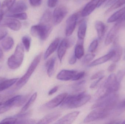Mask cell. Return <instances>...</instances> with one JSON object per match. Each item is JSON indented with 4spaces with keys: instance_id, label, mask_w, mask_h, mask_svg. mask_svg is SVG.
Segmentation results:
<instances>
[{
    "instance_id": "obj_1",
    "label": "cell",
    "mask_w": 125,
    "mask_h": 124,
    "mask_svg": "<svg viewBox=\"0 0 125 124\" xmlns=\"http://www.w3.org/2000/svg\"><path fill=\"white\" fill-rule=\"evenodd\" d=\"M91 98V96L84 91L67 96L61 104V107L63 109L77 108L85 105Z\"/></svg>"
},
{
    "instance_id": "obj_2",
    "label": "cell",
    "mask_w": 125,
    "mask_h": 124,
    "mask_svg": "<svg viewBox=\"0 0 125 124\" xmlns=\"http://www.w3.org/2000/svg\"><path fill=\"white\" fill-rule=\"evenodd\" d=\"M24 57V50L23 45L19 43L17 45L14 54L11 55L7 60V63L11 69H17L22 65Z\"/></svg>"
},
{
    "instance_id": "obj_3",
    "label": "cell",
    "mask_w": 125,
    "mask_h": 124,
    "mask_svg": "<svg viewBox=\"0 0 125 124\" xmlns=\"http://www.w3.org/2000/svg\"><path fill=\"white\" fill-rule=\"evenodd\" d=\"M91 113L84 120L83 122L89 123L98 120L104 119L108 116L110 114L111 108H109L100 107L94 108Z\"/></svg>"
},
{
    "instance_id": "obj_4",
    "label": "cell",
    "mask_w": 125,
    "mask_h": 124,
    "mask_svg": "<svg viewBox=\"0 0 125 124\" xmlns=\"http://www.w3.org/2000/svg\"><path fill=\"white\" fill-rule=\"evenodd\" d=\"M120 82L114 74H111L108 77L101 89L105 93L104 96L112 93H115L119 89Z\"/></svg>"
},
{
    "instance_id": "obj_5",
    "label": "cell",
    "mask_w": 125,
    "mask_h": 124,
    "mask_svg": "<svg viewBox=\"0 0 125 124\" xmlns=\"http://www.w3.org/2000/svg\"><path fill=\"white\" fill-rule=\"evenodd\" d=\"M42 56V54L40 53L34 58L26 73L16 83L17 86L20 88H21L27 83L39 63Z\"/></svg>"
},
{
    "instance_id": "obj_6",
    "label": "cell",
    "mask_w": 125,
    "mask_h": 124,
    "mask_svg": "<svg viewBox=\"0 0 125 124\" xmlns=\"http://www.w3.org/2000/svg\"><path fill=\"white\" fill-rule=\"evenodd\" d=\"M118 100V95L115 92L112 93L97 100V103L92 106V108L104 107L111 109L116 105Z\"/></svg>"
},
{
    "instance_id": "obj_7",
    "label": "cell",
    "mask_w": 125,
    "mask_h": 124,
    "mask_svg": "<svg viewBox=\"0 0 125 124\" xmlns=\"http://www.w3.org/2000/svg\"><path fill=\"white\" fill-rule=\"evenodd\" d=\"M125 26V22L121 19L117 21L116 24L112 28L106 36L105 41V45L108 46L112 43L115 40L120 29Z\"/></svg>"
},
{
    "instance_id": "obj_8",
    "label": "cell",
    "mask_w": 125,
    "mask_h": 124,
    "mask_svg": "<svg viewBox=\"0 0 125 124\" xmlns=\"http://www.w3.org/2000/svg\"><path fill=\"white\" fill-rule=\"evenodd\" d=\"M67 8L64 6H59L56 7L52 15L53 21L55 25H59L68 14Z\"/></svg>"
},
{
    "instance_id": "obj_9",
    "label": "cell",
    "mask_w": 125,
    "mask_h": 124,
    "mask_svg": "<svg viewBox=\"0 0 125 124\" xmlns=\"http://www.w3.org/2000/svg\"><path fill=\"white\" fill-rule=\"evenodd\" d=\"M78 14L75 13L71 15L66 20L65 34L66 36H70L74 31L78 18Z\"/></svg>"
},
{
    "instance_id": "obj_10",
    "label": "cell",
    "mask_w": 125,
    "mask_h": 124,
    "mask_svg": "<svg viewBox=\"0 0 125 124\" xmlns=\"http://www.w3.org/2000/svg\"><path fill=\"white\" fill-rule=\"evenodd\" d=\"M67 95V93H63L59 95L52 99L43 105L42 108L50 110L58 107L62 104Z\"/></svg>"
},
{
    "instance_id": "obj_11",
    "label": "cell",
    "mask_w": 125,
    "mask_h": 124,
    "mask_svg": "<svg viewBox=\"0 0 125 124\" xmlns=\"http://www.w3.org/2000/svg\"><path fill=\"white\" fill-rule=\"evenodd\" d=\"M62 115V112L60 111H56L50 113L40 119L38 124H49L56 121Z\"/></svg>"
},
{
    "instance_id": "obj_12",
    "label": "cell",
    "mask_w": 125,
    "mask_h": 124,
    "mask_svg": "<svg viewBox=\"0 0 125 124\" xmlns=\"http://www.w3.org/2000/svg\"><path fill=\"white\" fill-rule=\"evenodd\" d=\"M2 25L8 27L14 31H19L21 28V24L20 21L14 18H8L3 20Z\"/></svg>"
},
{
    "instance_id": "obj_13",
    "label": "cell",
    "mask_w": 125,
    "mask_h": 124,
    "mask_svg": "<svg viewBox=\"0 0 125 124\" xmlns=\"http://www.w3.org/2000/svg\"><path fill=\"white\" fill-rule=\"evenodd\" d=\"M80 113L78 111H74L65 115L56 121L55 124H72L76 119Z\"/></svg>"
},
{
    "instance_id": "obj_14",
    "label": "cell",
    "mask_w": 125,
    "mask_h": 124,
    "mask_svg": "<svg viewBox=\"0 0 125 124\" xmlns=\"http://www.w3.org/2000/svg\"><path fill=\"white\" fill-rule=\"evenodd\" d=\"M100 0H92L84 7L82 12L81 15L83 17L90 15L98 7Z\"/></svg>"
},
{
    "instance_id": "obj_15",
    "label": "cell",
    "mask_w": 125,
    "mask_h": 124,
    "mask_svg": "<svg viewBox=\"0 0 125 124\" xmlns=\"http://www.w3.org/2000/svg\"><path fill=\"white\" fill-rule=\"evenodd\" d=\"M78 73L76 71L74 70H62L57 75V79L61 81H68L72 80L75 75Z\"/></svg>"
},
{
    "instance_id": "obj_16",
    "label": "cell",
    "mask_w": 125,
    "mask_h": 124,
    "mask_svg": "<svg viewBox=\"0 0 125 124\" xmlns=\"http://www.w3.org/2000/svg\"><path fill=\"white\" fill-rule=\"evenodd\" d=\"M71 42L68 39H64L61 42L58 50V56L61 62L64 56L67 49L71 46Z\"/></svg>"
},
{
    "instance_id": "obj_17",
    "label": "cell",
    "mask_w": 125,
    "mask_h": 124,
    "mask_svg": "<svg viewBox=\"0 0 125 124\" xmlns=\"http://www.w3.org/2000/svg\"><path fill=\"white\" fill-rule=\"evenodd\" d=\"M114 51L113 50H112L110 51L109 52L108 54L98 59H97L95 60H94L89 65V67H93V66H96L101 64H103L106 62L110 59H111L113 56L114 54Z\"/></svg>"
},
{
    "instance_id": "obj_18",
    "label": "cell",
    "mask_w": 125,
    "mask_h": 124,
    "mask_svg": "<svg viewBox=\"0 0 125 124\" xmlns=\"http://www.w3.org/2000/svg\"><path fill=\"white\" fill-rule=\"evenodd\" d=\"M28 9L27 5L25 2L21 1L14 4L10 10V14H17L25 11Z\"/></svg>"
},
{
    "instance_id": "obj_19",
    "label": "cell",
    "mask_w": 125,
    "mask_h": 124,
    "mask_svg": "<svg viewBox=\"0 0 125 124\" xmlns=\"http://www.w3.org/2000/svg\"><path fill=\"white\" fill-rule=\"evenodd\" d=\"M18 78L7 79L0 77V92L9 89L19 80Z\"/></svg>"
},
{
    "instance_id": "obj_20",
    "label": "cell",
    "mask_w": 125,
    "mask_h": 124,
    "mask_svg": "<svg viewBox=\"0 0 125 124\" xmlns=\"http://www.w3.org/2000/svg\"><path fill=\"white\" fill-rule=\"evenodd\" d=\"M60 41V39L59 38H56L50 44L49 47H48L44 55V59L45 60L47 59L56 50L59 45Z\"/></svg>"
},
{
    "instance_id": "obj_21",
    "label": "cell",
    "mask_w": 125,
    "mask_h": 124,
    "mask_svg": "<svg viewBox=\"0 0 125 124\" xmlns=\"http://www.w3.org/2000/svg\"><path fill=\"white\" fill-rule=\"evenodd\" d=\"M112 50L114 51L115 53L111 60L115 63L119 62L122 58L123 54L122 48L117 42H116L115 43Z\"/></svg>"
},
{
    "instance_id": "obj_22",
    "label": "cell",
    "mask_w": 125,
    "mask_h": 124,
    "mask_svg": "<svg viewBox=\"0 0 125 124\" xmlns=\"http://www.w3.org/2000/svg\"><path fill=\"white\" fill-rule=\"evenodd\" d=\"M74 55L78 59H80L84 54L83 40L79 39L76 45L74 51Z\"/></svg>"
},
{
    "instance_id": "obj_23",
    "label": "cell",
    "mask_w": 125,
    "mask_h": 124,
    "mask_svg": "<svg viewBox=\"0 0 125 124\" xmlns=\"http://www.w3.org/2000/svg\"><path fill=\"white\" fill-rule=\"evenodd\" d=\"M95 27L100 40H101L104 36L106 30V26L104 23L101 21H97L95 24Z\"/></svg>"
},
{
    "instance_id": "obj_24",
    "label": "cell",
    "mask_w": 125,
    "mask_h": 124,
    "mask_svg": "<svg viewBox=\"0 0 125 124\" xmlns=\"http://www.w3.org/2000/svg\"><path fill=\"white\" fill-rule=\"evenodd\" d=\"M87 25L85 19H83L80 22L78 31V36L79 39L84 40L86 35Z\"/></svg>"
},
{
    "instance_id": "obj_25",
    "label": "cell",
    "mask_w": 125,
    "mask_h": 124,
    "mask_svg": "<svg viewBox=\"0 0 125 124\" xmlns=\"http://www.w3.org/2000/svg\"><path fill=\"white\" fill-rule=\"evenodd\" d=\"M55 62V58H52L48 60L45 64L47 68V73L49 77H51L54 73Z\"/></svg>"
},
{
    "instance_id": "obj_26",
    "label": "cell",
    "mask_w": 125,
    "mask_h": 124,
    "mask_svg": "<svg viewBox=\"0 0 125 124\" xmlns=\"http://www.w3.org/2000/svg\"><path fill=\"white\" fill-rule=\"evenodd\" d=\"M15 0H4L1 4V13L4 15L9 11L15 3Z\"/></svg>"
},
{
    "instance_id": "obj_27",
    "label": "cell",
    "mask_w": 125,
    "mask_h": 124,
    "mask_svg": "<svg viewBox=\"0 0 125 124\" xmlns=\"http://www.w3.org/2000/svg\"><path fill=\"white\" fill-rule=\"evenodd\" d=\"M125 14V7L114 13L109 17L107 22L108 23L116 22L120 19Z\"/></svg>"
},
{
    "instance_id": "obj_28",
    "label": "cell",
    "mask_w": 125,
    "mask_h": 124,
    "mask_svg": "<svg viewBox=\"0 0 125 124\" xmlns=\"http://www.w3.org/2000/svg\"><path fill=\"white\" fill-rule=\"evenodd\" d=\"M3 49L5 51H8L13 47L14 44V40L10 37L5 38L1 43Z\"/></svg>"
},
{
    "instance_id": "obj_29",
    "label": "cell",
    "mask_w": 125,
    "mask_h": 124,
    "mask_svg": "<svg viewBox=\"0 0 125 124\" xmlns=\"http://www.w3.org/2000/svg\"><path fill=\"white\" fill-rule=\"evenodd\" d=\"M52 17V12L49 9H47L42 15L40 20V24H49Z\"/></svg>"
},
{
    "instance_id": "obj_30",
    "label": "cell",
    "mask_w": 125,
    "mask_h": 124,
    "mask_svg": "<svg viewBox=\"0 0 125 124\" xmlns=\"http://www.w3.org/2000/svg\"><path fill=\"white\" fill-rule=\"evenodd\" d=\"M31 33L34 37L40 38L42 34V26L41 24L32 26L31 29Z\"/></svg>"
},
{
    "instance_id": "obj_31",
    "label": "cell",
    "mask_w": 125,
    "mask_h": 124,
    "mask_svg": "<svg viewBox=\"0 0 125 124\" xmlns=\"http://www.w3.org/2000/svg\"><path fill=\"white\" fill-rule=\"evenodd\" d=\"M37 92L34 93L31 96L27 103H26L25 106L23 107L21 109V113L26 112L29 109V108L31 107V106L35 102V100L37 97Z\"/></svg>"
},
{
    "instance_id": "obj_32",
    "label": "cell",
    "mask_w": 125,
    "mask_h": 124,
    "mask_svg": "<svg viewBox=\"0 0 125 124\" xmlns=\"http://www.w3.org/2000/svg\"><path fill=\"white\" fill-rule=\"evenodd\" d=\"M9 17L16 18L21 20H25L28 18L27 14L25 12L17 13V14H9L7 16Z\"/></svg>"
},
{
    "instance_id": "obj_33",
    "label": "cell",
    "mask_w": 125,
    "mask_h": 124,
    "mask_svg": "<svg viewBox=\"0 0 125 124\" xmlns=\"http://www.w3.org/2000/svg\"><path fill=\"white\" fill-rule=\"evenodd\" d=\"M22 42L26 51L30 50L31 44V39L29 36H25L22 38Z\"/></svg>"
},
{
    "instance_id": "obj_34",
    "label": "cell",
    "mask_w": 125,
    "mask_h": 124,
    "mask_svg": "<svg viewBox=\"0 0 125 124\" xmlns=\"http://www.w3.org/2000/svg\"><path fill=\"white\" fill-rule=\"evenodd\" d=\"M125 4V0H118L113 5H112L108 10L106 11V13H109L114 9L118 8L120 7L123 6Z\"/></svg>"
},
{
    "instance_id": "obj_35",
    "label": "cell",
    "mask_w": 125,
    "mask_h": 124,
    "mask_svg": "<svg viewBox=\"0 0 125 124\" xmlns=\"http://www.w3.org/2000/svg\"><path fill=\"white\" fill-rule=\"evenodd\" d=\"M32 111L30 110L27 112L21 113L17 115H15L14 117L18 119H25L29 118L32 115Z\"/></svg>"
},
{
    "instance_id": "obj_36",
    "label": "cell",
    "mask_w": 125,
    "mask_h": 124,
    "mask_svg": "<svg viewBox=\"0 0 125 124\" xmlns=\"http://www.w3.org/2000/svg\"><path fill=\"white\" fill-rule=\"evenodd\" d=\"M98 45V40L97 39H95L90 44L89 48V51L91 53H93L94 52L97 48Z\"/></svg>"
},
{
    "instance_id": "obj_37",
    "label": "cell",
    "mask_w": 125,
    "mask_h": 124,
    "mask_svg": "<svg viewBox=\"0 0 125 124\" xmlns=\"http://www.w3.org/2000/svg\"><path fill=\"white\" fill-rule=\"evenodd\" d=\"M18 119L15 117H9L3 119L0 122V124H16Z\"/></svg>"
},
{
    "instance_id": "obj_38",
    "label": "cell",
    "mask_w": 125,
    "mask_h": 124,
    "mask_svg": "<svg viewBox=\"0 0 125 124\" xmlns=\"http://www.w3.org/2000/svg\"><path fill=\"white\" fill-rule=\"evenodd\" d=\"M95 57V55L94 54H87L83 59L82 63L83 64L89 63L90 61L93 59Z\"/></svg>"
},
{
    "instance_id": "obj_39",
    "label": "cell",
    "mask_w": 125,
    "mask_h": 124,
    "mask_svg": "<svg viewBox=\"0 0 125 124\" xmlns=\"http://www.w3.org/2000/svg\"><path fill=\"white\" fill-rule=\"evenodd\" d=\"M35 120L27 118L25 119H18L16 124H36Z\"/></svg>"
},
{
    "instance_id": "obj_40",
    "label": "cell",
    "mask_w": 125,
    "mask_h": 124,
    "mask_svg": "<svg viewBox=\"0 0 125 124\" xmlns=\"http://www.w3.org/2000/svg\"><path fill=\"white\" fill-rule=\"evenodd\" d=\"M85 75V72L84 71L78 73L75 75L72 81H78V80H80L84 77Z\"/></svg>"
},
{
    "instance_id": "obj_41",
    "label": "cell",
    "mask_w": 125,
    "mask_h": 124,
    "mask_svg": "<svg viewBox=\"0 0 125 124\" xmlns=\"http://www.w3.org/2000/svg\"><path fill=\"white\" fill-rule=\"evenodd\" d=\"M8 33V31L4 28H0V41L3 39Z\"/></svg>"
},
{
    "instance_id": "obj_42",
    "label": "cell",
    "mask_w": 125,
    "mask_h": 124,
    "mask_svg": "<svg viewBox=\"0 0 125 124\" xmlns=\"http://www.w3.org/2000/svg\"><path fill=\"white\" fill-rule=\"evenodd\" d=\"M85 83H86V81H85L80 82L74 84L73 86V89H75V90L76 91H78L81 90V87L83 86Z\"/></svg>"
},
{
    "instance_id": "obj_43",
    "label": "cell",
    "mask_w": 125,
    "mask_h": 124,
    "mask_svg": "<svg viewBox=\"0 0 125 124\" xmlns=\"http://www.w3.org/2000/svg\"><path fill=\"white\" fill-rule=\"evenodd\" d=\"M104 74V71H98L97 73L94 74L91 77V80H94V79H99V78L103 76V75Z\"/></svg>"
},
{
    "instance_id": "obj_44",
    "label": "cell",
    "mask_w": 125,
    "mask_h": 124,
    "mask_svg": "<svg viewBox=\"0 0 125 124\" xmlns=\"http://www.w3.org/2000/svg\"><path fill=\"white\" fill-rule=\"evenodd\" d=\"M42 0H29L30 4L32 6L37 7L40 6Z\"/></svg>"
},
{
    "instance_id": "obj_45",
    "label": "cell",
    "mask_w": 125,
    "mask_h": 124,
    "mask_svg": "<svg viewBox=\"0 0 125 124\" xmlns=\"http://www.w3.org/2000/svg\"><path fill=\"white\" fill-rule=\"evenodd\" d=\"M58 0H48V6L50 8H53L56 6Z\"/></svg>"
},
{
    "instance_id": "obj_46",
    "label": "cell",
    "mask_w": 125,
    "mask_h": 124,
    "mask_svg": "<svg viewBox=\"0 0 125 124\" xmlns=\"http://www.w3.org/2000/svg\"><path fill=\"white\" fill-rule=\"evenodd\" d=\"M11 108L10 107L6 106L3 105L0 106V114L7 112Z\"/></svg>"
},
{
    "instance_id": "obj_47",
    "label": "cell",
    "mask_w": 125,
    "mask_h": 124,
    "mask_svg": "<svg viewBox=\"0 0 125 124\" xmlns=\"http://www.w3.org/2000/svg\"><path fill=\"white\" fill-rule=\"evenodd\" d=\"M104 77V76H102V77L99 78L97 81L94 82V83H93L91 84V86H90V88H92V89L94 88V87L97 85L103 79Z\"/></svg>"
},
{
    "instance_id": "obj_48",
    "label": "cell",
    "mask_w": 125,
    "mask_h": 124,
    "mask_svg": "<svg viewBox=\"0 0 125 124\" xmlns=\"http://www.w3.org/2000/svg\"><path fill=\"white\" fill-rule=\"evenodd\" d=\"M116 64L115 63L112 64L108 68V71L109 72H112L114 71L116 68Z\"/></svg>"
},
{
    "instance_id": "obj_49",
    "label": "cell",
    "mask_w": 125,
    "mask_h": 124,
    "mask_svg": "<svg viewBox=\"0 0 125 124\" xmlns=\"http://www.w3.org/2000/svg\"><path fill=\"white\" fill-rule=\"evenodd\" d=\"M77 58L76 57L74 54H73L71 57L69 61V63L70 65H73L75 63L76 61Z\"/></svg>"
},
{
    "instance_id": "obj_50",
    "label": "cell",
    "mask_w": 125,
    "mask_h": 124,
    "mask_svg": "<svg viewBox=\"0 0 125 124\" xmlns=\"http://www.w3.org/2000/svg\"><path fill=\"white\" fill-rule=\"evenodd\" d=\"M58 89L59 87L58 86H55L53 87V88H52V89L49 92L48 95H52L53 94L55 93V92L58 91Z\"/></svg>"
},
{
    "instance_id": "obj_51",
    "label": "cell",
    "mask_w": 125,
    "mask_h": 124,
    "mask_svg": "<svg viewBox=\"0 0 125 124\" xmlns=\"http://www.w3.org/2000/svg\"><path fill=\"white\" fill-rule=\"evenodd\" d=\"M117 0H109L105 4V7L109 6L112 5L115 3Z\"/></svg>"
},
{
    "instance_id": "obj_52",
    "label": "cell",
    "mask_w": 125,
    "mask_h": 124,
    "mask_svg": "<svg viewBox=\"0 0 125 124\" xmlns=\"http://www.w3.org/2000/svg\"><path fill=\"white\" fill-rule=\"evenodd\" d=\"M106 0H100V2H99V4H98V7H99L102 4H103L104 2H105Z\"/></svg>"
},
{
    "instance_id": "obj_53",
    "label": "cell",
    "mask_w": 125,
    "mask_h": 124,
    "mask_svg": "<svg viewBox=\"0 0 125 124\" xmlns=\"http://www.w3.org/2000/svg\"><path fill=\"white\" fill-rule=\"evenodd\" d=\"M3 57V53L1 48L0 47V60Z\"/></svg>"
},
{
    "instance_id": "obj_54",
    "label": "cell",
    "mask_w": 125,
    "mask_h": 124,
    "mask_svg": "<svg viewBox=\"0 0 125 124\" xmlns=\"http://www.w3.org/2000/svg\"><path fill=\"white\" fill-rule=\"evenodd\" d=\"M3 15L0 12V23L1 22L2 19H3Z\"/></svg>"
},
{
    "instance_id": "obj_55",
    "label": "cell",
    "mask_w": 125,
    "mask_h": 124,
    "mask_svg": "<svg viewBox=\"0 0 125 124\" xmlns=\"http://www.w3.org/2000/svg\"><path fill=\"white\" fill-rule=\"evenodd\" d=\"M123 105L125 106V102H124V103H123Z\"/></svg>"
},
{
    "instance_id": "obj_56",
    "label": "cell",
    "mask_w": 125,
    "mask_h": 124,
    "mask_svg": "<svg viewBox=\"0 0 125 124\" xmlns=\"http://www.w3.org/2000/svg\"><path fill=\"white\" fill-rule=\"evenodd\" d=\"M1 66H0V70L1 69Z\"/></svg>"
},
{
    "instance_id": "obj_57",
    "label": "cell",
    "mask_w": 125,
    "mask_h": 124,
    "mask_svg": "<svg viewBox=\"0 0 125 124\" xmlns=\"http://www.w3.org/2000/svg\"><path fill=\"white\" fill-rule=\"evenodd\" d=\"M123 124H125V121L123 123Z\"/></svg>"
},
{
    "instance_id": "obj_58",
    "label": "cell",
    "mask_w": 125,
    "mask_h": 124,
    "mask_svg": "<svg viewBox=\"0 0 125 124\" xmlns=\"http://www.w3.org/2000/svg\"><path fill=\"white\" fill-rule=\"evenodd\" d=\"M124 60H125V57H124Z\"/></svg>"
},
{
    "instance_id": "obj_59",
    "label": "cell",
    "mask_w": 125,
    "mask_h": 124,
    "mask_svg": "<svg viewBox=\"0 0 125 124\" xmlns=\"http://www.w3.org/2000/svg\"></svg>"
}]
</instances>
